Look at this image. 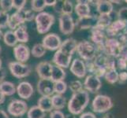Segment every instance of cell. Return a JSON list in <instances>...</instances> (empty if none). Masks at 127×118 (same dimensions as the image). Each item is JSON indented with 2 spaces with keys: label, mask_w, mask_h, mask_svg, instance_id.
<instances>
[{
  "label": "cell",
  "mask_w": 127,
  "mask_h": 118,
  "mask_svg": "<svg viewBox=\"0 0 127 118\" xmlns=\"http://www.w3.org/2000/svg\"><path fill=\"white\" fill-rule=\"evenodd\" d=\"M89 93L86 90L73 93L68 102V110L74 115L81 114L89 103Z\"/></svg>",
  "instance_id": "obj_1"
},
{
  "label": "cell",
  "mask_w": 127,
  "mask_h": 118,
  "mask_svg": "<svg viewBox=\"0 0 127 118\" xmlns=\"http://www.w3.org/2000/svg\"><path fill=\"white\" fill-rule=\"evenodd\" d=\"M77 53L85 62L93 61L98 54V50L93 43L88 40H82L78 43Z\"/></svg>",
  "instance_id": "obj_2"
},
{
  "label": "cell",
  "mask_w": 127,
  "mask_h": 118,
  "mask_svg": "<svg viewBox=\"0 0 127 118\" xmlns=\"http://www.w3.org/2000/svg\"><path fill=\"white\" fill-rule=\"evenodd\" d=\"M36 30L40 34H45L49 32L51 26L55 22V17L48 12L43 11L38 13L35 18Z\"/></svg>",
  "instance_id": "obj_3"
},
{
  "label": "cell",
  "mask_w": 127,
  "mask_h": 118,
  "mask_svg": "<svg viewBox=\"0 0 127 118\" xmlns=\"http://www.w3.org/2000/svg\"><path fill=\"white\" fill-rule=\"evenodd\" d=\"M111 98L105 94H97L92 102V110L97 113H103L113 107Z\"/></svg>",
  "instance_id": "obj_4"
},
{
  "label": "cell",
  "mask_w": 127,
  "mask_h": 118,
  "mask_svg": "<svg viewBox=\"0 0 127 118\" xmlns=\"http://www.w3.org/2000/svg\"><path fill=\"white\" fill-rule=\"evenodd\" d=\"M9 70L14 77L21 79L30 75L32 68L29 65L21 63L19 62H10L8 65Z\"/></svg>",
  "instance_id": "obj_5"
},
{
  "label": "cell",
  "mask_w": 127,
  "mask_h": 118,
  "mask_svg": "<svg viewBox=\"0 0 127 118\" xmlns=\"http://www.w3.org/2000/svg\"><path fill=\"white\" fill-rule=\"evenodd\" d=\"M90 39L91 42L97 47L98 53L101 52L103 49L105 43H106L107 39H108L106 33V29L95 26L93 29H91Z\"/></svg>",
  "instance_id": "obj_6"
},
{
  "label": "cell",
  "mask_w": 127,
  "mask_h": 118,
  "mask_svg": "<svg viewBox=\"0 0 127 118\" xmlns=\"http://www.w3.org/2000/svg\"><path fill=\"white\" fill-rule=\"evenodd\" d=\"M29 109L26 102L21 99H13L8 104L7 112L13 117H18L25 114Z\"/></svg>",
  "instance_id": "obj_7"
},
{
  "label": "cell",
  "mask_w": 127,
  "mask_h": 118,
  "mask_svg": "<svg viewBox=\"0 0 127 118\" xmlns=\"http://www.w3.org/2000/svg\"><path fill=\"white\" fill-rule=\"evenodd\" d=\"M122 47V45L116 38H108L101 52L109 56L118 58L120 55Z\"/></svg>",
  "instance_id": "obj_8"
},
{
  "label": "cell",
  "mask_w": 127,
  "mask_h": 118,
  "mask_svg": "<svg viewBox=\"0 0 127 118\" xmlns=\"http://www.w3.org/2000/svg\"><path fill=\"white\" fill-rule=\"evenodd\" d=\"M60 32L64 35H70L76 28V24L72 15L62 14L59 17Z\"/></svg>",
  "instance_id": "obj_9"
},
{
  "label": "cell",
  "mask_w": 127,
  "mask_h": 118,
  "mask_svg": "<svg viewBox=\"0 0 127 118\" xmlns=\"http://www.w3.org/2000/svg\"><path fill=\"white\" fill-rule=\"evenodd\" d=\"M62 39L59 35L55 33H48L43 38L42 44L46 50H58L62 45Z\"/></svg>",
  "instance_id": "obj_10"
},
{
  "label": "cell",
  "mask_w": 127,
  "mask_h": 118,
  "mask_svg": "<svg viewBox=\"0 0 127 118\" xmlns=\"http://www.w3.org/2000/svg\"><path fill=\"white\" fill-rule=\"evenodd\" d=\"M127 28V22L121 20H116L111 24L106 29V33L108 38H117Z\"/></svg>",
  "instance_id": "obj_11"
},
{
  "label": "cell",
  "mask_w": 127,
  "mask_h": 118,
  "mask_svg": "<svg viewBox=\"0 0 127 118\" xmlns=\"http://www.w3.org/2000/svg\"><path fill=\"white\" fill-rule=\"evenodd\" d=\"M55 83L51 80H45L40 79L37 83V91L41 96L43 97H51L54 95Z\"/></svg>",
  "instance_id": "obj_12"
},
{
  "label": "cell",
  "mask_w": 127,
  "mask_h": 118,
  "mask_svg": "<svg viewBox=\"0 0 127 118\" xmlns=\"http://www.w3.org/2000/svg\"><path fill=\"white\" fill-rule=\"evenodd\" d=\"M102 87V82L100 78L93 74L87 76L84 81V87L88 92L97 93Z\"/></svg>",
  "instance_id": "obj_13"
},
{
  "label": "cell",
  "mask_w": 127,
  "mask_h": 118,
  "mask_svg": "<svg viewBox=\"0 0 127 118\" xmlns=\"http://www.w3.org/2000/svg\"><path fill=\"white\" fill-rule=\"evenodd\" d=\"M52 62L57 66H59L63 69H66L70 66L72 63V55L65 54L61 50H58L53 56Z\"/></svg>",
  "instance_id": "obj_14"
},
{
  "label": "cell",
  "mask_w": 127,
  "mask_h": 118,
  "mask_svg": "<svg viewBox=\"0 0 127 118\" xmlns=\"http://www.w3.org/2000/svg\"><path fill=\"white\" fill-rule=\"evenodd\" d=\"M31 51L28 46L24 43H20L14 47V55L17 62L25 63L29 59Z\"/></svg>",
  "instance_id": "obj_15"
},
{
  "label": "cell",
  "mask_w": 127,
  "mask_h": 118,
  "mask_svg": "<svg viewBox=\"0 0 127 118\" xmlns=\"http://www.w3.org/2000/svg\"><path fill=\"white\" fill-rule=\"evenodd\" d=\"M70 72L78 78H83L86 76L87 68L85 61L81 58H75L72 61L70 65Z\"/></svg>",
  "instance_id": "obj_16"
},
{
  "label": "cell",
  "mask_w": 127,
  "mask_h": 118,
  "mask_svg": "<svg viewBox=\"0 0 127 118\" xmlns=\"http://www.w3.org/2000/svg\"><path fill=\"white\" fill-rule=\"evenodd\" d=\"M25 9L21 10H16V12H14L10 16L8 24V28H10V30L15 31L19 26L25 24L26 22L25 17Z\"/></svg>",
  "instance_id": "obj_17"
},
{
  "label": "cell",
  "mask_w": 127,
  "mask_h": 118,
  "mask_svg": "<svg viewBox=\"0 0 127 118\" xmlns=\"http://www.w3.org/2000/svg\"><path fill=\"white\" fill-rule=\"evenodd\" d=\"M17 93L22 99H29L34 93L33 86L28 81H22L17 87Z\"/></svg>",
  "instance_id": "obj_18"
},
{
  "label": "cell",
  "mask_w": 127,
  "mask_h": 118,
  "mask_svg": "<svg viewBox=\"0 0 127 118\" xmlns=\"http://www.w3.org/2000/svg\"><path fill=\"white\" fill-rule=\"evenodd\" d=\"M89 0H77L76 6H74V11L78 16V18H83L91 15V6Z\"/></svg>",
  "instance_id": "obj_19"
},
{
  "label": "cell",
  "mask_w": 127,
  "mask_h": 118,
  "mask_svg": "<svg viewBox=\"0 0 127 118\" xmlns=\"http://www.w3.org/2000/svg\"><path fill=\"white\" fill-rule=\"evenodd\" d=\"M52 66L53 65L49 62H41L39 63L36 67V72L39 77L45 80H51Z\"/></svg>",
  "instance_id": "obj_20"
},
{
  "label": "cell",
  "mask_w": 127,
  "mask_h": 118,
  "mask_svg": "<svg viewBox=\"0 0 127 118\" xmlns=\"http://www.w3.org/2000/svg\"><path fill=\"white\" fill-rule=\"evenodd\" d=\"M97 22V17L93 15H89V17H83V18H78L75 22L76 27L81 30L85 29H93L96 25Z\"/></svg>",
  "instance_id": "obj_21"
},
{
  "label": "cell",
  "mask_w": 127,
  "mask_h": 118,
  "mask_svg": "<svg viewBox=\"0 0 127 118\" xmlns=\"http://www.w3.org/2000/svg\"><path fill=\"white\" fill-rule=\"evenodd\" d=\"M54 10L56 13L62 14H69L71 15L73 13V5L72 2L65 0V1H57L56 4L53 6Z\"/></svg>",
  "instance_id": "obj_22"
},
{
  "label": "cell",
  "mask_w": 127,
  "mask_h": 118,
  "mask_svg": "<svg viewBox=\"0 0 127 118\" xmlns=\"http://www.w3.org/2000/svg\"><path fill=\"white\" fill-rule=\"evenodd\" d=\"M77 44L78 43L76 39H74L73 38H69L62 43L59 50L63 51L65 54L73 56V54L77 51Z\"/></svg>",
  "instance_id": "obj_23"
},
{
  "label": "cell",
  "mask_w": 127,
  "mask_h": 118,
  "mask_svg": "<svg viewBox=\"0 0 127 118\" xmlns=\"http://www.w3.org/2000/svg\"><path fill=\"white\" fill-rule=\"evenodd\" d=\"M113 3L107 0L96 1V10L99 15H111L113 12Z\"/></svg>",
  "instance_id": "obj_24"
},
{
  "label": "cell",
  "mask_w": 127,
  "mask_h": 118,
  "mask_svg": "<svg viewBox=\"0 0 127 118\" xmlns=\"http://www.w3.org/2000/svg\"><path fill=\"white\" fill-rule=\"evenodd\" d=\"M0 92L5 96H12L17 92V87L10 81H2L0 84Z\"/></svg>",
  "instance_id": "obj_25"
},
{
  "label": "cell",
  "mask_w": 127,
  "mask_h": 118,
  "mask_svg": "<svg viewBox=\"0 0 127 118\" xmlns=\"http://www.w3.org/2000/svg\"><path fill=\"white\" fill-rule=\"evenodd\" d=\"M65 76H66V73H65L64 69L59 66H57L55 65H53L51 70V80L54 83L63 81L64 80Z\"/></svg>",
  "instance_id": "obj_26"
},
{
  "label": "cell",
  "mask_w": 127,
  "mask_h": 118,
  "mask_svg": "<svg viewBox=\"0 0 127 118\" xmlns=\"http://www.w3.org/2000/svg\"><path fill=\"white\" fill-rule=\"evenodd\" d=\"M37 106L40 107L43 111L46 112H51L53 111V104L51 101V97H41L38 99L37 101Z\"/></svg>",
  "instance_id": "obj_27"
},
{
  "label": "cell",
  "mask_w": 127,
  "mask_h": 118,
  "mask_svg": "<svg viewBox=\"0 0 127 118\" xmlns=\"http://www.w3.org/2000/svg\"><path fill=\"white\" fill-rule=\"evenodd\" d=\"M14 32H15V35L18 42L21 43H25L29 41V36L27 31V26L25 24H22L19 26V27L14 31Z\"/></svg>",
  "instance_id": "obj_28"
},
{
  "label": "cell",
  "mask_w": 127,
  "mask_h": 118,
  "mask_svg": "<svg viewBox=\"0 0 127 118\" xmlns=\"http://www.w3.org/2000/svg\"><path fill=\"white\" fill-rule=\"evenodd\" d=\"M51 101L52 104H53L54 110H63L66 105V99L64 96H63V94H54L53 96H51Z\"/></svg>",
  "instance_id": "obj_29"
},
{
  "label": "cell",
  "mask_w": 127,
  "mask_h": 118,
  "mask_svg": "<svg viewBox=\"0 0 127 118\" xmlns=\"http://www.w3.org/2000/svg\"><path fill=\"white\" fill-rule=\"evenodd\" d=\"M2 38H3V41L5 43V44L11 47H14L15 46H17V43L18 42L14 31H12V30H8V31H6L3 34Z\"/></svg>",
  "instance_id": "obj_30"
},
{
  "label": "cell",
  "mask_w": 127,
  "mask_h": 118,
  "mask_svg": "<svg viewBox=\"0 0 127 118\" xmlns=\"http://www.w3.org/2000/svg\"><path fill=\"white\" fill-rule=\"evenodd\" d=\"M28 118H45L46 113L38 106H33L29 109L27 112Z\"/></svg>",
  "instance_id": "obj_31"
},
{
  "label": "cell",
  "mask_w": 127,
  "mask_h": 118,
  "mask_svg": "<svg viewBox=\"0 0 127 118\" xmlns=\"http://www.w3.org/2000/svg\"><path fill=\"white\" fill-rule=\"evenodd\" d=\"M112 22L113 21L111 15H99L95 26L103 29H107Z\"/></svg>",
  "instance_id": "obj_32"
},
{
  "label": "cell",
  "mask_w": 127,
  "mask_h": 118,
  "mask_svg": "<svg viewBox=\"0 0 127 118\" xmlns=\"http://www.w3.org/2000/svg\"><path fill=\"white\" fill-rule=\"evenodd\" d=\"M47 50L42 43H36L31 50V54L35 58H41L46 54Z\"/></svg>",
  "instance_id": "obj_33"
},
{
  "label": "cell",
  "mask_w": 127,
  "mask_h": 118,
  "mask_svg": "<svg viewBox=\"0 0 127 118\" xmlns=\"http://www.w3.org/2000/svg\"><path fill=\"white\" fill-rule=\"evenodd\" d=\"M119 72H117V69H113V70L107 71L104 76V79L109 84H114L115 83L119 82Z\"/></svg>",
  "instance_id": "obj_34"
},
{
  "label": "cell",
  "mask_w": 127,
  "mask_h": 118,
  "mask_svg": "<svg viewBox=\"0 0 127 118\" xmlns=\"http://www.w3.org/2000/svg\"><path fill=\"white\" fill-rule=\"evenodd\" d=\"M31 7L34 12H43L46 7L45 0H32L31 1Z\"/></svg>",
  "instance_id": "obj_35"
},
{
  "label": "cell",
  "mask_w": 127,
  "mask_h": 118,
  "mask_svg": "<svg viewBox=\"0 0 127 118\" xmlns=\"http://www.w3.org/2000/svg\"><path fill=\"white\" fill-rule=\"evenodd\" d=\"M67 87H68L67 84L64 80L55 83V85H54L55 93L58 94H63L64 93H65V91H66Z\"/></svg>",
  "instance_id": "obj_36"
},
{
  "label": "cell",
  "mask_w": 127,
  "mask_h": 118,
  "mask_svg": "<svg viewBox=\"0 0 127 118\" xmlns=\"http://www.w3.org/2000/svg\"><path fill=\"white\" fill-rule=\"evenodd\" d=\"M83 86H84V84H83L80 80H73L70 83V84L69 86V88L73 94V93L79 92V91L84 90L83 89Z\"/></svg>",
  "instance_id": "obj_37"
},
{
  "label": "cell",
  "mask_w": 127,
  "mask_h": 118,
  "mask_svg": "<svg viewBox=\"0 0 127 118\" xmlns=\"http://www.w3.org/2000/svg\"><path fill=\"white\" fill-rule=\"evenodd\" d=\"M10 14L6 12L0 11V28H5L8 27L9 21H10Z\"/></svg>",
  "instance_id": "obj_38"
},
{
  "label": "cell",
  "mask_w": 127,
  "mask_h": 118,
  "mask_svg": "<svg viewBox=\"0 0 127 118\" xmlns=\"http://www.w3.org/2000/svg\"><path fill=\"white\" fill-rule=\"evenodd\" d=\"M0 7L2 11L8 13L13 9V0H0Z\"/></svg>",
  "instance_id": "obj_39"
},
{
  "label": "cell",
  "mask_w": 127,
  "mask_h": 118,
  "mask_svg": "<svg viewBox=\"0 0 127 118\" xmlns=\"http://www.w3.org/2000/svg\"><path fill=\"white\" fill-rule=\"evenodd\" d=\"M26 3V0H13V8L16 9L17 10H24Z\"/></svg>",
  "instance_id": "obj_40"
},
{
  "label": "cell",
  "mask_w": 127,
  "mask_h": 118,
  "mask_svg": "<svg viewBox=\"0 0 127 118\" xmlns=\"http://www.w3.org/2000/svg\"><path fill=\"white\" fill-rule=\"evenodd\" d=\"M119 20L127 22V7H122L119 10L117 14Z\"/></svg>",
  "instance_id": "obj_41"
},
{
  "label": "cell",
  "mask_w": 127,
  "mask_h": 118,
  "mask_svg": "<svg viewBox=\"0 0 127 118\" xmlns=\"http://www.w3.org/2000/svg\"><path fill=\"white\" fill-rule=\"evenodd\" d=\"M25 21L30 22L36 18V15H35V12L32 10H25Z\"/></svg>",
  "instance_id": "obj_42"
},
{
  "label": "cell",
  "mask_w": 127,
  "mask_h": 118,
  "mask_svg": "<svg viewBox=\"0 0 127 118\" xmlns=\"http://www.w3.org/2000/svg\"><path fill=\"white\" fill-rule=\"evenodd\" d=\"M117 59V68H119L120 70H125L127 69V60L123 59L119 57Z\"/></svg>",
  "instance_id": "obj_43"
},
{
  "label": "cell",
  "mask_w": 127,
  "mask_h": 118,
  "mask_svg": "<svg viewBox=\"0 0 127 118\" xmlns=\"http://www.w3.org/2000/svg\"><path fill=\"white\" fill-rule=\"evenodd\" d=\"M50 118H65V115L61 110H53L50 113Z\"/></svg>",
  "instance_id": "obj_44"
},
{
  "label": "cell",
  "mask_w": 127,
  "mask_h": 118,
  "mask_svg": "<svg viewBox=\"0 0 127 118\" xmlns=\"http://www.w3.org/2000/svg\"><path fill=\"white\" fill-rule=\"evenodd\" d=\"M127 81V71H122L119 74V83L120 84H124Z\"/></svg>",
  "instance_id": "obj_45"
},
{
  "label": "cell",
  "mask_w": 127,
  "mask_h": 118,
  "mask_svg": "<svg viewBox=\"0 0 127 118\" xmlns=\"http://www.w3.org/2000/svg\"><path fill=\"white\" fill-rule=\"evenodd\" d=\"M80 118H96V117L93 113L85 112V113H81V114L80 115Z\"/></svg>",
  "instance_id": "obj_46"
},
{
  "label": "cell",
  "mask_w": 127,
  "mask_h": 118,
  "mask_svg": "<svg viewBox=\"0 0 127 118\" xmlns=\"http://www.w3.org/2000/svg\"><path fill=\"white\" fill-rule=\"evenodd\" d=\"M6 77V70L2 67L0 69V84L4 81V78Z\"/></svg>",
  "instance_id": "obj_47"
},
{
  "label": "cell",
  "mask_w": 127,
  "mask_h": 118,
  "mask_svg": "<svg viewBox=\"0 0 127 118\" xmlns=\"http://www.w3.org/2000/svg\"><path fill=\"white\" fill-rule=\"evenodd\" d=\"M57 1L56 0H45V4L46 6H54L56 4Z\"/></svg>",
  "instance_id": "obj_48"
},
{
  "label": "cell",
  "mask_w": 127,
  "mask_h": 118,
  "mask_svg": "<svg viewBox=\"0 0 127 118\" xmlns=\"http://www.w3.org/2000/svg\"><path fill=\"white\" fill-rule=\"evenodd\" d=\"M0 118H9L7 113L2 109H0Z\"/></svg>",
  "instance_id": "obj_49"
},
{
  "label": "cell",
  "mask_w": 127,
  "mask_h": 118,
  "mask_svg": "<svg viewBox=\"0 0 127 118\" xmlns=\"http://www.w3.org/2000/svg\"><path fill=\"white\" fill-rule=\"evenodd\" d=\"M5 98H6L5 95L0 92V104H2L4 102H5Z\"/></svg>",
  "instance_id": "obj_50"
},
{
  "label": "cell",
  "mask_w": 127,
  "mask_h": 118,
  "mask_svg": "<svg viewBox=\"0 0 127 118\" xmlns=\"http://www.w3.org/2000/svg\"><path fill=\"white\" fill-rule=\"evenodd\" d=\"M76 115L72 114V113H69V114L65 115V118H76Z\"/></svg>",
  "instance_id": "obj_51"
},
{
  "label": "cell",
  "mask_w": 127,
  "mask_h": 118,
  "mask_svg": "<svg viewBox=\"0 0 127 118\" xmlns=\"http://www.w3.org/2000/svg\"><path fill=\"white\" fill-rule=\"evenodd\" d=\"M101 118H114L112 114H111V113H108V114H106L104 117H101Z\"/></svg>",
  "instance_id": "obj_52"
},
{
  "label": "cell",
  "mask_w": 127,
  "mask_h": 118,
  "mask_svg": "<svg viewBox=\"0 0 127 118\" xmlns=\"http://www.w3.org/2000/svg\"><path fill=\"white\" fill-rule=\"evenodd\" d=\"M112 3H116V4H121L122 1H111Z\"/></svg>",
  "instance_id": "obj_53"
},
{
  "label": "cell",
  "mask_w": 127,
  "mask_h": 118,
  "mask_svg": "<svg viewBox=\"0 0 127 118\" xmlns=\"http://www.w3.org/2000/svg\"><path fill=\"white\" fill-rule=\"evenodd\" d=\"M2 37H3V33H2V32L1 28H0V39H1Z\"/></svg>",
  "instance_id": "obj_54"
},
{
  "label": "cell",
  "mask_w": 127,
  "mask_h": 118,
  "mask_svg": "<svg viewBox=\"0 0 127 118\" xmlns=\"http://www.w3.org/2000/svg\"><path fill=\"white\" fill-rule=\"evenodd\" d=\"M2 60H1V58H0V69L2 68Z\"/></svg>",
  "instance_id": "obj_55"
},
{
  "label": "cell",
  "mask_w": 127,
  "mask_h": 118,
  "mask_svg": "<svg viewBox=\"0 0 127 118\" xmlns=\"http://www.w3.org/2000/svg\"><path fill=\"white\" fill-rule=\"evenodd\" d=\"M1 51H2V47H1V46H0V54H1Z\"/></svg>",
  "instance_id": "obj_56"
},
{
  "label": "cell",
  "mask_w": 127,
  "mask_h": 118,
  "mask_svg": "<svg viewBox=\"0 0 127 118\" xmlns=\"http://www.w3.org/2000/svg\"><path fill=\"white\" fill-rule=\"evenodd\" d=\"M125 2H126L127 3V0H126V1H125Z\"/></svg>",
  "instance_id": "obj_57"
},
{
  "label": "cell",
  "mask_w": 127,
  "mask_h": 118,
  "mask_svg": "<svg viewBox=\"0 0 127 118\" xmlns=\"http://www.w3.org/2000/svg\"></svg>",
  "instance_id": "obj_58"
}]
</instances>
